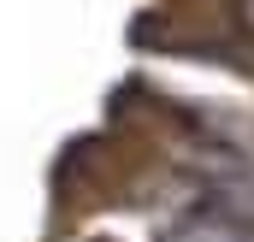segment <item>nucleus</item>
Listing matches in <instances>:
<instances>
[{
	"instance_id": "obj_1",
	"label": "nucleus",
	"mask_w": 254,
	"mask_h": 242,
	"mask_svg": "<svg viewBox=\"0 0 254 242\" xmlns=\"http://www.w3.org/2000/svg\"><path fill=\"white\" fill-rule=\"evenodd\" d=\"M172 242H249V237H243L231 219H190Z\"/></svg>"
},
{
	"instance_id": "obj_2",
	"label": "nucleus",
	"mask_w": 254,
	"mask_h": 242,
	"mask_svg": "<svg viewBox=\"0 0 254 242\" xmlns=\"http://www.w3.org/2000/svg\"><path fill=\"white\" fill-rule=\"evenodd\" d=\"M237 18H243V30H254V0H237Z\"/></svg>"
}]
</instances>
